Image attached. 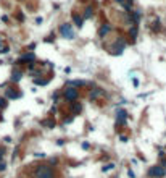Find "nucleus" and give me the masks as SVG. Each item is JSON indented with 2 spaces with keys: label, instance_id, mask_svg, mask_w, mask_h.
<instances>
[{
  "label": "nucleus",
  "instance_id": "393cba45",
  "mask_svg": "<svg viewBox=\"0 0 166 178\" xmlns=\"http://www.w3.org/2000/svg\"><path fill=\"white\" fill-rule=\"evenodd\" d=\"M0 49H2V41H0Z\"/></svg>",
  "mask_w": 166,
  "mask_h": 178
},
{
  "label": "nucleus",
  "instance_id": "2eb2a0df",
  "mask_svg": "<svg viewBox=\"0 0 166 178\" xmlns=\"http://www.w3.org/2000/svg\"><path fill=\"white\" fill-rule=\"evenodd\" d=\"M34 83L35 84H40V86H45L49 81H47V79H39V78H37V79H34Z\"/></svg>",
  "mask_w": 166,
  "mask_h": 178
},
{
  "label": "nucleus",
  "instance_id": "4be33fe9",
  "mask_svg": "<svg viewBox=\"0 0 166 178\" xmlns=\"http://www.w3.org/2000/svg\"><path fill=\"white\" fill-rule=\"evenodd\" d=\"M161 167L165 168V172H166V160H165V159H163V160H161Z\"/></svg>",
  "mask_w": 166,
  "mask_h": 178
},
{
  "label": "nucleus",
  "instance_id": "4468645a",
  "mask_svg": "<svg viewBox=\"0 0 166 178\" xmlns=\"http://www.w3.org/2000/svg\"><path fill=\"white\" fill-rule=\"evenodd\" d=\"M42 125H45L49 128H53V126H55V122H53V120H47V122H42Z\"/></svg>",
  "mask_w": 166,
  "mask_h": 178
},
{
  "label": "nucleus",
  "instance_id": "5701e85b",
  "mask_svg": "<svg viewBox=\"0 0 166 178\" xmlns=\"http://www.w3.org/2000/svg\"><path fill=\"white\" fill-rule=\"evenodd\" d=\"M82 147H84V149H89V143H82Z\"/></svg>",
  "mask_w": 166,
  "mask_h": 178
},
{
  "label": "nucleus",
  "instance_id": "a878e982",
  "mask_svg": "<svg viewBox=\"0 0 166 178\" xmlns=\"http://www.w3.org/2000/svg\"><path fill=\"white\" fill-rule=\"evenodd\" d=\"M34 178H35V177H34Z\"/></svg>",
  "mask_w": 166,
  "mask_h": 178
},
{
  "label": "nucleus",
  "instance_id": "1a4fd4ad",
  "mask_svg": "<svg viewBox=\"0 0 166 178\" xmlns=\"http://www.w3.org/2000/svg\"><path fill=\"white\" fill-rule=\"evenodd\" d=\"M21 76H23V73H21L20 70H15L13 73H11V81H15V83H18L21 79Z\"/></svg>",
  "mask_w": 166,
  "mask_h": 178
},
{
  "label": "nucleus",
  "instance_id": "9d476101",
  "mask_svg": "<svg viewBox=\"0 0 166 178\" xmlns=\"http://www.w3.org/2000/svg\"><path fill=\"white\" fill-rule=\"evenodd\" d=\"M73 20H74V23H76V26H77V28H81V26H82V18H81L79 15H73Z\"/></svg>",
  "mask_w": 166,
  "mask_h": 178
},
{
  "label": "nucleus",
  "instance_id": "7ed1b4c3",
  "mask_svg": "<svg viewBox=\"0 0 166 178\" xmlns=\"http://www.w3.org/2000/svg\"><path fill=\"white\" fill-rule=\"evenodd\" d=\"M63 97H65L66 100H71V102H74V100L79 97V92H77V89H74V88H68V89H65V92H63Z\"/></svg>",
  "mask_w": 166,
  "mask_h": 178
},
{
  "label": "nucleus",
  "instance_id": "f257e3e1",
  "mask_svg": "<svg viewBox=\"0 0 166 178\" xmlns=\"http://www.w3.org/2000/svg\"><path fill=\"white\" fill-rule=\"evenodd\" d=\"M34 177L35 178H55V173L49 165H40L34 170Z\"/></svg>",
  "mask_w": 166,
  "mask_h": 178
},
{
  "label": "nucleus",
  "instance_id": "b1692460",
  "mask_svg": "<svg viewBox=\"0 0 166 178\" xmlns=\"http://www.w3.org/2000/svg\"><path fill=\"white\" fill-rule=\"evenodd\" d=\"M116 2H118V3H123V2H124V0H116Z\"/></svg>",
  "mask_w": 166,
  "mask_h": 178
},
{
  "label": "nucleus",
  "instance_id": "39448f33",
  "mask_svg": "<svg viewBox=\"0 0 166 178\" xmlns=\"http://www.w3.org/2000/svg\"><path fill=\"white\" fill-rule=\"evenodd\" d=\"M126 118H127V114L124 112V110H119V112H118V117H116L118 125H124L126 123Z\"/></svg>",
  "mask_w": 166,
  "mask_h": 178
},
{
  "label": "nucleus",
  "instance_id": "0eeeda50",
  "mask_svg": "<svg viewBox=\"0 0 166 178\" xmlns=\"http://www.w3.org/2000/svg\"><path fill=\"white\" fill-rule=\"evenodd\" d=\"M81 110H82V105H81L79 102H73V104H71V112H73V115H79Z\"/></svg>",
  "mask_w": 166,
  "mask_h": 178
},
{
  "label": "nucleus",
  "instance_id": "9b49d317",
  "mask_svg": "<svg viewBox=\"0 0 166 178\" xmlns=\"http://www.w3.org/2000/svg\"><path fill=\"white\" fill-rule=\"evenodd\" d=\"M7 97H11V99H18V97H21V94H15L13 91L7 89Z\"/></svg>",
  "mask_w": 166,
  "mask_h": 178
},
{
  "label": "nucleus",
  "instance_id": "6e6552de",
  "mask_svg": "<svg viewBox=\"0 0 166 178\" xmlns=\"http://www.w3.org/2000/svg\"><path fill=\"white\" fill-rule=\"evenodd\" d=\"M110 31H111V26L110 25H103L100 28V31H98V34H100V37H103V36H106Z\"/></svg>",
  "mask_w": 166,
  "mask_h": 178
},
{
  "label": "nucleus",
  "instance_id": "20e7f679",
  "mask_svg": "<svg viewBox=\"0 0 166 178\" xmlns=\"http://www.w3.org/2000/svg\"><path fill=\"white\" fill-rule=\"evenodd\" d=\"M60 33L63 37H68V39H74V31L71 28V25H61L60 26Z\"/></svg>",
  "mask_w": 166,
  "mask_h": 178
},
{
  "label": "nucleus",
  "instance_id": "f3484780",
  "mask_svg": "<svg viewBox=\"0 0 166 178\" xmlns=\"http://www.w3.org/2000/svg\"><path fill=\"white\" fill-rule=\"evenodd\" d=\"M5 168H7V163L3 160H0V172H5Z\"/></svg>",
  "mask_w": 166,
  "mask_h": 178
},
{
  "label": "nucleus",
  "instance_id": "aec40b11",
  "mask_svg": "<svg viewBox=\"0 0 166 178\" xmlns=\"http://www.w3.org/2000/svg\"><path fill=\"white\" fill-rule=\"evenodd\" d=\"M127 175H129L131 178H136V175H134V172H132V170H127Z\"/></svg>",
  "mask_w": 166,
  "mask_h": 178
},
{
  "label": "nucleus",
  "instance_id": "f8f14e48",
  "mask_svg": "<svg viewBox=\"0 0 166 178\" xmlns=\"http://www.w3.org/2000/svg\"><path fill=\"white\" fill-rule=\"evenodd\" d=\"M111 168H115V163H106V165L102 167V172H108V170H111Z\"/></svg>",
  "mask_w": 166,
  "mask_h": 178
},
{
  "label": "nucleus",
  "instance_id": "a211bd4d",
  "mask_svg": "<svg viewBox=\"0 0 166 178\" xmlns=\"http://www.w3.org/2000/svg\"><path fill=\"white\" fill-rule=\"evenodd\" d=\"M5 105H7V99L0 97V107H5Z\"/></svg>",
  "mask_w": 166,
  "mask_h": 178
},
{
  "label": "nucleus",
  "instance_id": "6ab92c4d",
  "mask_svg": "<svg viewBox=\"0 0 166 178\" xmlns=\"http://www.w3.org/2000/svg\"><path fill=\"white\" fill-rule=\"evenodd\" d=\"M71 84H74V86H82L84 81H71Z\"/></svg>",
  "mask_w": 166,
  "mask_h": 178
},
{
  "label": "nucleus",
  "instance_id": "ddd939ff",
  "mask_svg": "<svg viewBox=\"0 0 166 178\" xmlns=\"http://www.w3.org/2000/svg\"><path fill=\"white\" fill-rule=\"evenodd\" d=\"M129 36H132V37H136V36H137V26H136V25H134L131 29H129Z\"/></svg>",
  "mask_w": 166,
  "mask_h": 178
},
{
  "label": "nucleus",
  "instance_id": "f03ea898",
  "mask_svg": "<svg viewBox=\"0 0 166 178\" xmlns=\"http://www.w3.org/2000/svg\"><path fill=\"white\" fill-rule=\"evenodd\" d=\"M165 175H166V172L161 165H153V167L148 168V177L150 178H161V177H165Z\"/></svg>",
  "mask_w": 166,
  "mask_h": 178
},
{
  "label": "nucleus",
  "instance_id": "dca6fc26",
  "mask_svg": "<svg viewBox=\"0 0 166 178\" xmlns=\"http://www.w3.org/2000/svg\"><path fill=\"white\" fill-rule=\"evenodd\" d=\"M91 15H92V7H87L86 13H84V18H91Z\"/></svg>",
  "mask_w": 166,
  "mask_h": 178
},
{
  "label": "nucleus",
  "instance_id": "412c9836",
  "mask_svg": "<svg viewBox=\"0 0 166 178\" xmlns=\"http://www.w3.org/2000/svg\"><path fill=\"white\" fill-rule=\"evenodd\" d=\"M71 122H73V117H70V118H66L65 122H63V123H65V125H68V123H71Z\"/></svg>",
  "mask_w": 166,
  "mask_h": 178
},
{
  "label": "nucleus",
  "instance_id": "423d86ee",
  "mask_svg": "<svg viewBox=\"0 0 166 178\" xmlns=\"http://www.w3.org/2000/svg\"><path fill=\"white\" fill-rule=\"evenodd\" d=\"M100 96H103V89H100V88L94 89V91L91 92V100H95V99H98Z\"/></svg>",
  "mask_w": 166,
  "mask_h": 178
}]
</instances>
